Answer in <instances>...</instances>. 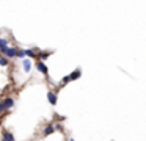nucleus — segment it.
Listing matches in <instances>:
<instances>
[{
  "label": "nucleus",
  "instance_id": "nucleus-1",
  "mask_svg": "<svg viewBox=\"0 0 146 141\" xmlns=\"http://www.w3.org/2000/svg\"><path fill=\"white\" fill-rule=\"evenodd\" d=\"M36 68H38V71H41L42 74H47V72H49L47 66H46L42 61H38V63H36Z\"/></svg>",
  "mask_w": 146,
  "mask_h": 141
},
{
  "label": "nucleus",
  "instance_id": "nucleus-2",
  "mask_svg": "<svg viewBox=\"0 0 146 141\" xmlns=\"http://www.w3.org/2000/svg\"><path fill=\"white\" fill-rule=\"evenodd\" d=\"M2 135H3V141H16V140H14V136L8 130H3V133H2Z\"/></svg>",
  "mask_w": 146,
  "mask_h": 141
},
{
  "label": "nucleus",
  "instance_id": "nucleus-3",
  "mask_svg": "<svg viewBox=\"0 0 146 141\" xmlns=\"http://www.w3.org/2000/svg\"><path fill=\"white\" fill-rule=\"evenodd\" d=\"M80 75H82V71H80V69H77V71H74L71 75H68V77H69V80H77Z\"/></svg>",
  "mask_w": 146,
  "mask_h": 141
},
{
  "label": "nucleus",
  "instance_id": "nucleus-4",
  "mask_svg": "<svg viewBox=\"0 0 146 141\" xmlns=\"http://www.w3.org/2000/svg\"><path fill=\"white\" fill-rule=\"evenodd\" d=\"M47 97H49V102H50L52 105H57V94H55V93H49Z\"/></svg>",
  "mask_w": 146,
  "mask_h": 141
},
{
  "label": "nucleus",
  "instance_id": "nucleus-5",
  "mask_svg": "<svg viewBox=\"0 0 146 141\" xmlns=\"http://www.w3.org/2000/svg\"><path fill=\"white\" fill-rule=\"evenodd\" d=\"M13 103H14V100L11 99V97H8V99H5V100H3V105H5V110L11 108V107H13Z\"/></svg>",
  "mask_w": 146,
  "mask_h": 141
},
{
  "label": "nucleus",
  "instance_id": "nucleus-6",
  "mask_svg": "<svg viewBox=\"0 0 146 141\" xmlns=\"http://www.w3.org/2000/svg\"><path fill=\"white\" fill-rule=\"evenodd\" d=\"M30 68H32V63H30V60H24V71L29 72Z\"/></svg>",
  "mask_w": 146,
  "mask_h": 141
},
{
  "label": "nucleus",
  "instance_id": "nucleus-7",
  "mask_svg": "<svg viewBox=\"0 0 146 141\" xmlns=\"http://www.w3.org/2000/svg\"><path fill=\"white\" fill-rule=\"evenodd\" d=\"M54 130H55V127H54V125H47V127L44 128V135H50Z\"/></svg>",
  "mask_w": 146,
  "mask_h": 141
},
{
  "label": "nucleus",
  "instance_id": "nucleus-8",
  "mask_svg": "<svg viewBox=\"0 0 146 141\" xmlns=\"http://www.w3.org/2000/svg\"><path fill=\"white\" fill-rule=\"evenodd\" d=\"M24 53H25V55H29V56H33V58H35V52H33L32 49H29V50H24Z\"/></svg>",
  "mask_w": 146,
  "mask_h": 141
},
{
  "label": "nucleus",
  "instance_id": "nucleus-9",
  "mask_svg": "<svg viewBox=\"0 0 146 141\" xmlns=\"http://www.w3.org/2000/svg\"><path fill=\"white\" fill-rule=\"evenodd\" d=\"M8 64V60L5 58V56H2V58H0V66H7Z\"/></svg>",
  "mask_w": 146,
  "mask_h": 141
},
{
  "label": "nucleus",
  "instance_id": "nucleus-10",
  "mask_svg": "<svg viewBox=\"0 0 146 141\" xmlns=\"http://www.w3.org/2000/svg\"><path fill=\"white\" fill-rule=\"evenodd\" d=\"M5 46H8V41H7V39H2V38H0V47H5Z\"/></svg>",
  "mask_w": 146,
  "mask_h": 141
},
{
  "label": "nucleus",
  "instance_id": "nucleus-11",
  "mask_svg": "<svg viewBox=\"0 0 146 141\" xmlns=\"http://www.w3.org/2000/svg\"><path fill=\"white\" fill-rule=\"evenodd\" d=\"M47 56H49V53H44V52H42L41 55L38 56V58H39V60H46V58H47Z\"/></svg>",
  "mask_w": 146,
  "mask_h": 141
},
{
  "label": "nucleus",
  "instance_id": "nucleus-12",
  "mask_svg": "<svg viewBox=\"0 0 146 141\" xmlns=\"http://www.w3.org/2000/svg\"><path fill=\"white\" fill-rule=\"evenodd\" d=\"M5 111V105H3V102H0V113H3Z\"/></svg>",
  "mask_w": 146,
  "mask_h": 141
},
{
  "label": "nucleus",
  "instance_id": "nucleus-13",
  "mask_svg": "<svg viewBox=\"0 0 146 141\" xmlns=\"http://www.w3.org/2000/svg\"><path fill=\"white\" fill-rule=\"evenodd\" d=\"M71 141H74V140H71Z\"/></svg>",
  "mask_w": 146,
  "mask_h": 141
}]
</instances>
